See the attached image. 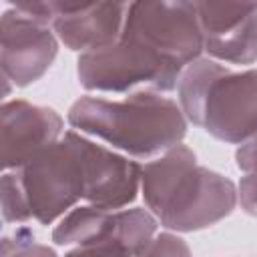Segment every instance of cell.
<instances>
[{
    "label": "cell",
    "instance_id": "obj_1",
    "mask_svg": "<svg viewBox=\"0 0 257 257\" xmlns=\"http://www.w3.org/2000/svg\"><path fill=\"white\" fill-rule=\"evenodd\" d=\"M141 193L153 217L177 233L211 227L237 205L233 181L199 165L195 153L183 143L143 165Z\"/></svg>",
    "mask_w": 257,
    "mask_h": 257
},
{
    "label": "cell",
    "instance_id": "obj_2",
    "mask_svg": "<svg viewBox=\"0 0 257 257\" xmlns=\"http://www.w3.org/2000/svg\"><path fill=\"white\" fill-rule=\"evenodd\" d=\"M68 124L133 159H155L181 145L187 133L179 102L151 90L122 98L82 96L70 106Z\"/></svg>",
    "mask_w": 257,
    "mask_h": 257
},
{
    "label": "cell",
    "instance_id": "obj_3",
    "mask_svg": "<svg viewBox=\"0 0 257 257\" xmlns=\"http://www.w3.org/2000/svg\"><path fill=\"white\" fill-rule=\"evenodd\" d=\"M177 90L185 118L217 141L243 145L257 137V68L199 58L183 70Z\"/></svg>",
    "mask_w": 257,
    "mask_h": 257
},
{
    "label": "cell",
    "instance_id": "obj_4",
    "mask_svg": "<svg viewBox=\"0 0 257 257\" xmlns=\"http://www.w3.org/2000/svg\"><path fill=\"white\" fill-rule=\"evenodd\" d=\"M76 74L86 90L96 92H171L177 88L183 68L145 46L118 38L110 46L80 54Z\"/></svg>",
    "mask_w": 257,
    "mask_h": 257
},
{
    "label": "cell",
    "instance_id": "obj_5",
    "mask_svg": "<svg viewBox=\"0 0 257 257\" xmlns=\"http://www.w3.org/2000/svg\"><path fill=\"white\" fill-rule=\"evenodd\" d=\"M30 207L40 225H52L84 201V173L76 131H66L54 145L16 169Z\"/></svg>",
    "mask_w": 257,
    "mask_h": 257
},
{
    "label": "cell",
    "instance_id": "obj_6",
    "mask_svg": "<svg viewBox=\"0 0 257 257\" xmlns=\"http://www.w3.org/2000/svg\"><path fill=\"white\" fill-rule=\"evenodd\" d=\"M120 38L145 46L183 70L203 52L195 2H128Z\"/></svg>",
    "mask_w": 257,
    "mask_h": 257
},
{
    "label": "cell",
    "instance_id": "obj_7",
    "mask_svg": "<svg viewBox=\"0 0 257 257\" xmlns=\"http://www.w3.org/2000/svg\"><path fill=\"white\" fill-rule=\"evenodd\" d=\"M159 221L143 207L80 205L52 229L56 245H102L137 257L157 235Z\"/></svg>",
    "mask_w": 257,
    "mask_h": 257
},
{
    "label": "cell",
    "instance_id": "obj_8",
    "mask_svg": "<svg viewBox=\"0 0 257 257\" xmlns=\"http://www.w3.org/2000/svg\"><path fill=\"white\" fill-rule=\"evenodd\" d=\"M0 32V66L4 96H8L10 84L28 86L50 68L58 52V38L50 26L26 16L14 6L2 12Z\"/></svg>",
    "mask_w": 257,
    "mask_h": 257
},
{
    "label": "cell",
    "instance_id": "obj_9",
    "mask_svg": "<svg viewBox=\"0 0 257 257\" xmlns=\"http://www.w3.org/2000/svg\"><path fill=\"white\" fill-rule=\"evenodd\" d=\"M203 50L223 64L257 60V2H195Z\"/></svg>",
    "mask_w": 257,
    "mask_h": 257
},
{
    "label": "cell",
    "instance_id": "obj_10",
    "mask_svg": "<svg viewBox=\"0 0 257 257\" xmlns=\"http://www.w3.org/2000/svg\"><path fill=\"white\" fill-rule=\"evenodd\" d=\"M76 141L84 173L86 205L128 207L141 191L143 165L80 133H76Z\"/></svg>",
    "mask_w": 257,
    "mask_h": 257
},
{
    "label": "cell",
    "instance_id": "obj_11",
    "mask_svg": "<svg viewBox=\"0 0 257 257\" xmlns=\"http://www.w3.org/2000/svg\"><path fill=\"white\" fill-rule=\"evenodd\" d=\"M62 118L48 106L6 100L0 124V161L4 171L24 167L62 137Z\"/></svg>",
    "mask_w": 257,
    "mask_h": 257
},
{
    "label": "cell",
    "instance_id": "obj_12",
    "mask_svg": "<svg viewBox=\"0 0 257 257\" xmlns=\"http://www.w3.org/2000/svg\"><path fill=\"white\" fill-rule=\"evenodd\" d=\"M50 28L58 42L76 52H92L120 38L128 2H50Z\"/></svg>",
    "mask_w": 257,
    "mask_h": 257
},
{
    "label": "cell",
    "instance_id": "obj_13",
    "mask_svg": "<svg viewBox=\"0 0 257 257\" xmlns=\"http://www.w3.org/2000/svg\"><path fill=\"white\" fill-rule=\"evenodd\" d=\"M235 163L243 175L237 185V203L247 215L257 217V137L237 147Z\"/></svg>",
    "mask_w": 257,
    "mask_h": 257
},
{
    "label": "cell",
    "instance_id": "obj_14",
    "mask_svg": "<svg viewBox=\"0 0 257 257\" xmlns=\"http://www.w3.org/2000/svg\"><path fill=\"white\" fill-rule=\"evenodd\" d=\"M0 199H2V219L4 223H16L26 225L32 215L30 207L20 183L18 171H4L2 175V187H0Z\"/></svg>",
    "mask_w": 257,
    "mask_h": 257
},
{
    "label": "cell",
    "instance_id": "obj_15",
    "mask_svg": "<svg viewBox=\"0 0 257 257\" xmlns=\"http://www.w3.org/2000/svg\"><path fill=\"white\" fill-rule=\"evenodd\" d=\"M0 257H56V253L48 245L38 243L28 227H18L2 239Z\"/></svg>",
    "mask_w": 257,
    "mask_h": 257
},
{
    "label": "cell",
    "instance_id": "obj_16",
    "mask_svg": "<svg viewBox=\"0 0 257 257\" xmlns=\"http://www.w3.org/2000/svg\"><path fill=\"white\" fill-rule=\"evenodd\" d=\"M137 257H193L189 245L173 231L159 233Z\"/></svg>",
    "mask_w": 257,
    "mask_h": 257
},
{
    "label": "cell",
    "instance_id": "obj_17",
    "mask_svg": "<svg viewBox=\"0 0 257 257\" xmlns=\"http://www.w3.org/2000/svg\"><path fill=\"white\" fill-rule=\"evenodd\" d=\"M64 257H128L126 253L114 249V247H102V245H82L70 249Z\"/></svg>",
    "mask_w": 257,
    "mask_h": 257
}]
</instances>
